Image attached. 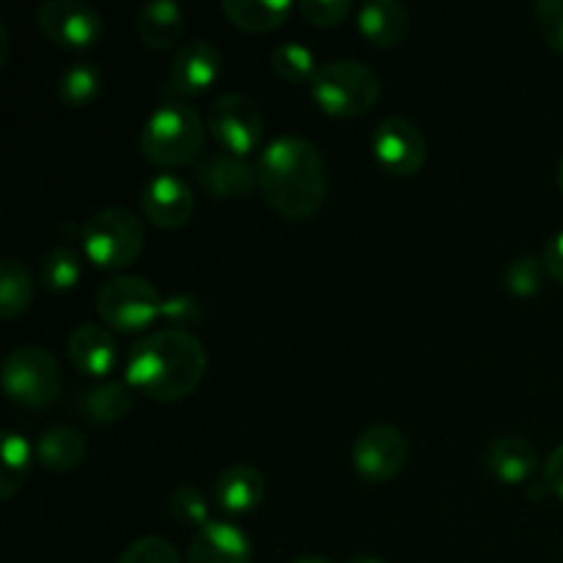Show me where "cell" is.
Masks as SVG:
<instances>
[{
  "mask_svg": "<svg viewBox=\"0 0 563 563\" xmlns=\"http://www.w3.org/2000/svg\"><path fill=\"white\" fill-rule=\"evenodd\" d=\"M141 209L146 220H152L157 229L176 231L185 229L196 212V196H192L190 185L179 176L163 174L152 176L141 190Z\"/></svg>",
  "mask_w": 563,
  "mask_h": 563,
  "instance_id": "obj_14",
  "label": "cell"
},
{
  "mask_svg": "<svg viewBox=\"0 0 563 563\" xmlns=\"http://www.w3.org/2000/svg\"><path fill=\"white\" fill-rule=\"evenodd\" d=\"M137 38L148 49H168L185 31V9L174 0H152L135 16Z\"/></svg>",
  "mask_w": 563,
  "mask_h": 563,
  "instance_id": "obj_20",
  "label": "cell"
},
{
  "mask_svg": "<svg viewBox=\"0 0 563 563\" xmlns=\"http://www.w3.org/2000/svg\"><path fill=\"white\" fill-rule=\"evenodd\" d=\"M269 66H273L275 75L286 82H311L313 75H317L319 64L313 58L311 49L300 42H284L269 53Z\"/></svg>",
  "mask_w": 563,
  "mask_h": 563,
  "instance_id": "obj_28",
  "label": "cell"
},
{
  "mask_svg": "<svg viewBox=\"0 0 563 563\" xmlns=\"http://www.w3.org/2000/svg\"><path fill=\"white\" fill-rule=\"evenodd\" d=\"M163 317L170 319V322H176V328L179 330H187L190 324L201 322V306H198V302L187 295L165 297Z\"/></svg>",
  "mask_w": 563,
  "mask_h": 563,
  "instance_id": "obj_34",
  "label": "cell"
},
{
  "mask_svg": "<svg viewBox=\"0 0 563 563\" xmlns=\"http://www.w3.org/2000/svg\"><path fill=\"white\" fill-rule=\"evenodd\" d=\"M542 484L550 495L563 500V443L548 456V462H544Z\"/></svg>",
  "mask_w": 563,
  "mask_h": 563,
  "instance_id": "obj_35",
  "label": "cell"
},
{
  "mask_svg": "<svg viewBox=\"0 0 563 563\" xmlns=\"http://www.w3.org/2000/svg\"><path fill=\"white\" fill-rule=\"evenodd\" d=\"M132 405H135V388L126 379H102L80 394V410L97 427L119 423L121 418L130 416Z\"/></svg>",
  "mask_w": 563,
  "mask_h": 563,
  "instance_id": "obj_22",
  "label": "cell"
},
{
  "mask_svg": "<svg viewBox=\"0 0 563 563\" xmlns=\"http://www.w3.org/2000/svg\"><path fill=\"white\" fill-rule=\"evenodd\" d=\"M251 539L234 522L212 520L198 528L187 548V563H251Z\"/></svg>",
  "mask_w": 563,
  "mask_h": 563,
  "instance_id": "obj_16",
  "label": "cell"
},
{
  "mask_svg": "<svg viewBox=\"0 0 563 563\" xmlns=\"http://www.w3.org/2000/svg\"><path fill=\"white\" fill-rule=\"evenodd\" d=\"M207 374V350L190 330L165 328L143 335L126 357V383L154 401L187 399Z\"/></svg>",
  "mask_w": 563,
  "mask_h": 563,
  "instance_id": "obj_2",
  "label": "cell"
},
{
  "mask_svg": "<svg viewBox=\"0 0 563 563\" xmlns=\"http://www.w3.org/2000/svg\"><path fill=\"white\" fill-rule=\"evenodd\" d=\"M36 25L55 47L91 49L104 33L102 14L82 0H47L36 9Z\"/></svg>",
  "mask_w": 563,
  "mask_h": 563,
  "instance_id": "obj_10",
  "label": "cell"
},
{
  "mask_svg": "<svg viewBox=\"0 0 563 563\" xmlns=\"http://www.w3.org/2000/svg\"><path fill=\"white\" fill-rule=\"evenodd\" d=\"M308 91L322 113L335 119H355L379 102L383 82L366 60L335 58L319 66L313 80L308 82Z\"/></svg>",
  "mask_w": 563,
  "mask_h": 563,
  "instance_id": "obj_4",
  "label": "cell"
},
{
  "mask_svg": "<svg viewBox=\"0 0 563 563\" xmlns=\"http://www.w3.org/2000/svg\"><path fill=\"white\" fill-rule=\"evenodd\" d=\"M88 456V440L75 427H53L36 440V462L53 473H69Z\"/></svg>",
  "mask_w": 563,
  "mask_h": 563,
  "instance_id": "obj_21",
  "label": "cell"
},
{
  "mask_svg": "<svg viewBox=\"0 0 563 563\" xmlns=\"http://www.w3.org/2000/svg\"><path fill=\"white\" fill-rule=\"evenodd\" d=\"M295 5L289 0H223L220 11L245 33H269L289 20Z\"/></svg>",
  "mask_w": 563,
  "mask_h": 563,
  "instance_id": "obj_23",
  "label": "cell"
},
{
  "mask_svg": "<svg viewBox=\"0 0 563 563\" xmlns=\"http://www.w3.org/2000/svg\"><path fill=\"white\" fill-rule=\"evenodd\" d=\"M119 563H181V559L163 537H143L121 553Z\"/></svg>",
  "mask_w": 563,
  "mask_h": 563,
  "instance_id": "obj_31",
  "label": "cell"
},
{
  "mask_svg": "<svg viewBox=\"0 0 563 563\" xmlns=\"http://www.w3.org/2000/svg\"><path fill=\"white\" fill-rule=\"evenodd\" d=\"M346 563H385L383 559H377V555H368V553H357V555H350Z\"/></svg>",
  "mask_w": 563,
  "mask_h": 563,
  "instance_id": "obj_37",
  "label": "cell"
},
{
  "mask_svg": "<svg viewBox=\"0 0 563 563\" xmlns=\"http://www.w3.org/2000/svg\"><path fill=\"white\" fill-rule=\"evenodd\" d=\"M165 297L152 280L141 275H115L97 291V313L110 330L141 333L154 319L163 317Z\"/></svg>",
  "mask_w": 563,
  "mask_h": 563,
  "instance_id": "obj_7",
  "label": "cell"
},
{
  "mask_svg": "<svg viewBox=\"0 0 563 563\" xmlns=\"http://www.w3.org/2000/svg\"><path fill=\"white\" fill-rule=\"evenodd\" d=\"M295 563H333V561L322 559V555H302V559H297Z\"/></svg>",
  "mask_w": 563,
  "mask_h": 563,
  "instance_id": "obj_38",
  "label": "cell"
},
{
  "mask_svg": "<svg viewBox=\"0 0 563 563\" xmlns=\"http://www.w3.org/2000/svg\"><path fill=\"white\" fill-rule=\"evenodd\" d=\"M542 264H544V269H548L550 278L563 284V231H559V234H555L553 240L544 245Z\"/></svg>",
  "mask_w": 563,
  "mask_h": 563,
  "instance_id": "obj_36",
  "label": "cell"
},
{
  "mask_svg": "<svg viewBox=\"0 0 563 563\" xmlns=\"http://www.w3.org/2000/svg\"><path fill=\"white\" fill-rule=\"evenodd\" d=\"M539 33L553 53L563 55V0H539L533 5Z\"/></svg>",
  "mask_w": 563,
  "mask_h": 563,
  "instance_id": "obj_32",
  "label": "cell"
},
{
  "mask_svg": "<svg viewBox=\"0 0 563 563\" xmlns=\"http://www.w3.org/2000/svg\"><path fill=\"white\" fill-rule=\"evenodd\" d=\"M223 71V55L209 38H192L176 49L170 60L168 77H165L163 93L174 102L198 97L218 82Z\"/></svg>",
  "mask_w": 563,
  "mask_h": 563,
  "instance_id": "obj_12",
  "label": "cell"
},
{
  "mask_svg": "<svg viewBox=\"0 0 563 563\" xmlns=\"http://www.w3.org/2000/svg\"><path fill=\"white\" fill-rule=\"evenodd\" d=\"M168 509L174 520H179L181 526L190 528H203L209 526V500L196 484H179L174 493L168 495Z\"/></svg>",
  "mask_w": 563,
  "mask_h": 563,
  "instance_id": "obj_29",
  "label": "cell"
},
{
  "mask_svg": "<svg viewBox=\"0 0 563 563\" xmlns=\"http://www.w3.org/2000/svg\"><path fill=\"white\" fill-rule=\"evenodd\" d=\"M66 355H69L71 366L77 372L86 374V377L102 379L113 372L115 361H119V344H115L108 324L86 322L69 333Z\"/></svg>",
  "mask_w": 563,
  "mask_h": 563,
  "instance_id": "obj_15",
  "label": "cell"
},
{
  "mask_svg": "<svg viewBox=\"0 0 563 563\" xmlns=\"http://www.w3.org/2000/svg\"><path fill=\"white\" fill-rule=\"evenodd\" d=\"M357 31L379 49L399 47L410 31V14L399 0H368L357 11Z\"/></svg>",
  "mask_w": 563,
  "mask_h": 563,
  "instance_id": "obj_18",
  "label": "cell"
},
{
  "mask_svg": "<svg viewBox=\"0 0 563 563\" xmlns=\"http://www.w3.org/2000/svg\"><path fill=\"white\" fill-rule=\"evenodd\" d=\"M82 278V258L66 242L47 247L38 258V280H42L44 289L55 291V295H64L71 291Z\"/></svg>",
  "mask_w": 563,
  "mask_h": 563,
  "instance_id": "obj_25",
  "label": "cell"
},
{
  "mask_svg": "<svg viewBox=\"0 0 563 563\" xmlns=\"http://www.w3.org/2000/svg\"><path fill=\"white\" fill-rule=\"evenodd\" d=\"M302 16L317 27H335L352 14L350 0H300L297 5Z\"/></svg>",
  "mask_w": 563,
  "mask_h": 563,
  "instance_id": "obj_33",
  "label": "cell"
},
{
  "mask_svg": "<svg viewBox=\"0 0 563 563\" xmlns=\"http://www.w3.org/2000/svg\"><path fill=\"white\" fill-rule=\"evenodd\" d=\"M207 132V121L192 104L168 99L143 124L141 152L157 168H185L203 154Z\"/></svg>",
  "mask_w": 563,
  "mask_h": 563,
  "instance_id": "obj_3",
  "label": "cell"
},
{
  "mask_svg": "<svg viewBox=\"0 0 563 563\" xmlns=\"http://www.w3.org/2000/svg\"><path fill=\"white\" fill-rule=\"evenodd\" d=\"M410 443L394 423H372L352 443V467L368 484H385L405 467Z\"/></svg>",
  "mask_w": 563,
  "mask_h": 563,
  "instance_id": "obj_11",
  "label": "cell"
},
{
  "mask_svg": "<svg viewBox=\"0 0 563 563\" xmlns=\"http://www.w3.org/2000/svg\"><path fill=\"white\" fill-rule=\"evenodd\" d=\"M544 275H548V269H544L542 258L520 256L506 267L504 284L515 297H533L542 291Z\"/></svg>",
  "mask_w": 563,
  "mask_h": 563,
  "instance_id": "obj_30",
  "label": "cell"
},
{
  "mask_svg": "<svg viewBox=\"0 0 563 563\" xmlns=\"http://www.w3.org/2000/svg\"><path fill=\"white\" fill-rule=\"evenodd\" d=\"M484 465L500 484H526L537 473L539 454L526 438L506 434L489 443Z\"/></svg>",
  "mask_w": 563,
  "mask_h": 563,
  "instance_id": "obj_19",
  "label": "cell"
},
{
  "mask_svg": "<svg viewBox=\"0 0 563 563\" xmlns=\"http://www.w3.org/2000/svg\"><path fill=\"white\" fill-rule=\"evenodd\" d=\"M372 154L385 174L410 179L427 165V137L405 115H388L372 132Z\"/></svg>",
  "mask_w": 563,
  "mask_h": 563,
  "instance_id": "obj_9",
  "label": "cell"
},
{
  "mask_svg": "<svg viewBox=\"0 0 563 563\" xmlns=\"http://www.w3.org/2000/svg\"><path fill=\"white\" fill-rule=\"evenodd\" d=\"M207 130L218 148L247 157L264 141V115L253 99L242 93H220L207 113Z\"/></svg>",
  "mask_w": 563,
  "mask_h": 563,
  "instance_id": "obj_8",
  "label": "cell"
},
{
  "mask_svg": "<svg viewBox=\"0 0 563 563\" xmlns=\"http://www.w3.org/2000/svg\"><path fill=\"white\" fill-rule=\"evenodd\" d=\"M192 176L207 196L223 198V201L247 198L258 187L256 163L223 152V148L203 152L198 163L192 165Z\"/></svg>",
  "mask_w": 563,
  "mask_h": 563,
  "instance_id": "obj_13",
  "label": "cell"
},
{
  "mask_svg": "<svg viewBox=\"0 0 563 563\" xmlns=\"http://www.w3.org/2000/svg\"><path fill=\"white\" fill-rule=\"evenodd\" d=\"M33 297H36V280H33L31 269L20 258H3V269H0V319L11 322V319L22 317L31 308Z\"/></svg>",
  "mask_w": 563,
  "mask_h": 563,
  "instance_id": "obj_24",
  "label": "cell"
},
{
  "mask_svg": "<svg viewBox=\"0 0 563 563\" xmlns=\"http://www.w3.org/2000/svg\"><path fill=\"white\" fill-rule=\"evenodd\" d=\"M559 187H561V192H563V154H561V163H559Z\"/></svg>",
  "mask_w": 563,
  "mask_h": 563,
  "instance_id": "obj_39",
  "label": "cell"
},
{
  "mask_svg": "<svg viewBox=\"0 0 563 563\" xmlns=\"http://www.w3.org/2000/svg\"><path fill=\"white\" fill-rule=\"evenodd\" d=\"M3 390L14 405L42 410L60 396V366L44 346H14L3 357Z\"/></svg>",
  "mask_w": 563,
  "mask_h": 563,
  "instance_id": "obj_6",
  "label": "cell"
},
{
  "mask_svg": "<svg viewBox=\"0 0 563 563\" xmlns=\"http://www.w3.org/2000/svg\"><path fill=\"white\" fill-rule=\"evenodd\" d=\"M102 69L93 60H75L58 77V99L66 108H86L102 91Z\"/></svg>",
  "mask_w": 563,
  "mask_h": 563,
  "instance_id": "obj_26",
  "label": "cell"
},
{
  "mask_svg": "<svg viewBox=\"0 0 563 563\" xmlns=\"http://www.w3.org/2000/svg\"><path fill=\"white\" fill-rule=\"evenodd\" d=\"M3 476H0V498L11 500L22 489L33 460H36V445L27 443L25 434L5 432L3 438Z\"/></svg>",
  "mask_w": 563,
  "mask_h": 563,
  "instance_id": "obj_27",
  "label": "cell"
},
{
  "mask_svg": "<svg viewBox=\"0 0 563 563\" xmlns=\"http://www.w3.org/2000/svg\"><path fill=\"white\" fill-rule=\"evenodd\" d=\"M267 495V482L262 471L253 465H229L218 478H214V500L229 515H247L256 509Z\"/></svg>",
  "mask_w": 563,
  "mask_h": 563,
  "instance_id": "obj_17",
  "label": "cell"
},
{
  "mask_svg": "<svg viewBox=\"0 0 563 563\" xmlns=\"http://www.w3.org/2000/svg\"><path fill=\"white\" fill-rule=\"evenodd\" d=\"M258 190L286 220H308L328 198V163L311 141L280 135L258 154Z\"/></svg>",
  "mask_w": 563,
  "mask_h": 563,
  "instance_id": "obj_1",
  "label": "cell"
},
{
  "mask_svg": "<svg viewBox=\"0 0 563 563\" xmlns=\"http://www.w3.org/2000/svg\"><path fill=\"white\" fill-rule=\"evenodd\" d=\"M82 253L99 269H124L143 253L146 229L126 207H104L80 231Z\"/></svg>",
  "mask_w": 563,
  "mask_h": 563,
  "instance_id": "obj_5",
  "label": "cell"
}]
</instances>
